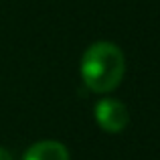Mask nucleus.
I'll list each match as a JSON object with an SVG mask.
<instances>
[{"mask_svg": "<svg viewBox=\"0 0 160 160\" xmlns=\"http://www.w3.org/2000/svg\"><path fill=\"white\" fill-rule=\"evenodd\" d=\"M95 120H98L102 130H106L109 134H118L128 126L130 113H128V108L122 102L108 98V99L98 102V106H95Z\"/></svg>", "mask_w": 160, "mask_h": 160, "instance_id": "obj_2", "label": "nucleus"}, {"mask_svg": "<svg viewBox=\"0 0 160 160\" xmlns=\"http://www.w3.org/2000/svg\"><path fill=\"white\" fill-rule=\"evenodd\" d=\"M0 160H12V154L6 148H2V146H0Z\"/></svg>", "mask_w": 160, "mask_h": 160, "instance_id": "obj_4", "label": "nucleus"}, {"mask_svg": "<svg viewBox=\"0 0 160 160\" xmlns=\"http://www.w3.org/2000/svg\"><path fill=\"white\" fill-rule=\"evenodd\" d=\"M22 160H69V152L61 142L41 140L24 152Z\"/></svg>", "mask_w": 160, "mask_h": 160, "instance_id": "obj_3", "label": "nucleus"}, {"mask_svg": "<svg viewBox=\"0 0 160 160\" xmlns=\"http://www.w3.org/2000/svg\"><path fill=\"white\" fill-rule=\"evenodd\" d=\"M126 73V57L118 45L99 41L87 47L81 57V79L91 91L108 93L122 83Z\"/></svg>", "mask_w": 160, "mask_h": 160, "instance_id": "obj_1", "label": "nucleus"}]
</instances>
